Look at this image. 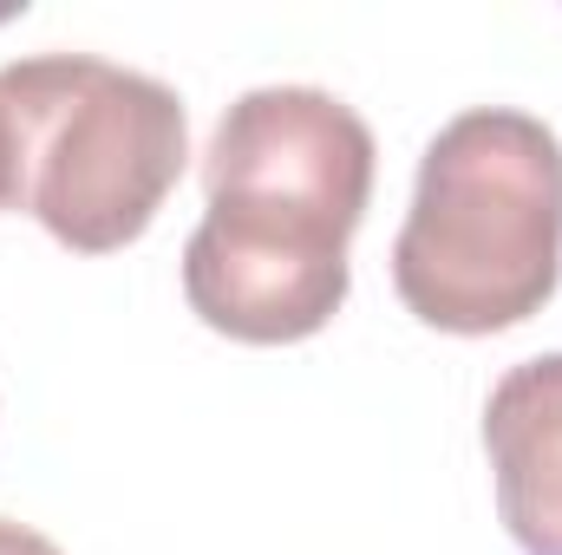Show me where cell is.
Segmentation results:
<instances>
[{
    "mask_svg": "<svg viewBox=\"0 0 562 555\" xmlns=\"http://www.w3.org/2000/svg\"><path fill=\"white\" fill-rule=\"evenodd\" d=\"M0 555H59V543H46L40 530H26V523H7V517H0Z\"/></svg>",
    "mask_w": 562,
    "mask_h": 555,
    "instance_id": "obj_6",
    "label": "cell"
},
{
    "mask_svg": "<svg viewBox=\"0 0 562 555\" xmlns=\"http://www.w3.org/2000/svg\"><path fill=\"white\" fill-rule=\"evenodd\" d=\"M373 132L353 105L321 86H256L243 92L203 150L210 203L294 209L334 229H360L373 203Z\"/></svg>",
    "mask_w": 562,
    "mask_h": 555,
    "instance_id": "obj_4",
    "label": "cell"
},
{
    "mask_svg": "<svg viewBox=\"0 0 562 555\" xmlns=\"http://www.w3.org/2000/svg\"><path fill=\"white\" fill-rule=\"evenodd\" d=\"M484 451L517 550L562 555V353H537L491 386Z\"/></svg>",
    "mask_w": 562,
    "mask_h": 555,
    "instance_id": "obj_5",
    "label": "cell"
},
{
    "mask_svg": "<svg viewBox=\"0 0 562 555\" xmlns=\"http://www.w3.org/2000/svg\"><path fill=\"white\" fill-rule=\"evenodd\" d=\"M0 132L13 209L79 256L138 242L190 163L183 99L92 53H33L0 66Z\"/></svg>",
    "mask_w": 562,
    "mask_h": 555,
    "instance_id": "obj_2",
    "label": "cell"
},
{
    "mask_svg": "<svg viewBox=\"0 0 562 555\" xmlns=\"http://www.w3.org/2000/svg\"><path fill=\"white\" fill-rule=\"evenodd\" d=\"M562 281V138L510 105L458 112L419 157L393 287L438 333H504Z\"/></svg>",
    "mask_w": 562,
    "mask_h": 555,
    "instance_id": "obj_1",
    "label": "cell"
},
{
    "mask_svg": "<svg viewBox=\"0 0 562 555\" xmlns=\"http://www.w3.org/2000/svg\"><path fill=\"white\" fill-rule=\"evenodd\" d=\"M0 209H13V177H7V132H0Z\"/></svg>",
    "mask_w": 562,
    "mask_h": 555,
    "instance_id": "obj_7",
    "label": "cell"
},
{
    "mask_svg": "<svg viewBox=\"0 0 562 555\" xmlns=\"http://www.w3.org/2000/svg\"><path fill=\"white\" fill-rule=\"evenodd\" d=\"M347 229L256 209V203H210L183 242V294L190 314L229 340L288 347L321 333L347 301Z\"/></svg>",
    "mask_w": 562,
    "mask_h": 555,
    "instance_id": "obj_3",
    "label": "cell"
}]
</instances>
